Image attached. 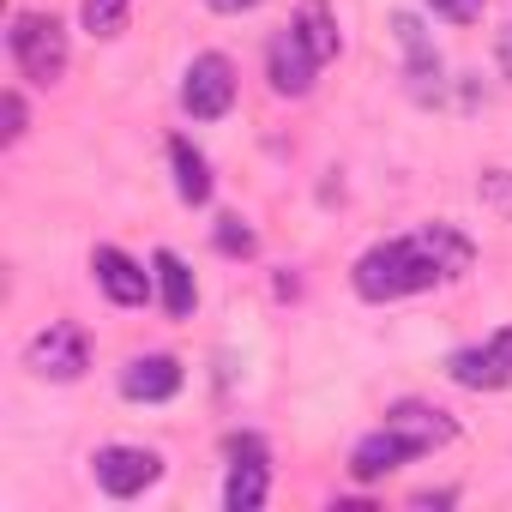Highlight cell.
I'll list each match as a JSON object with an SVG mask.
<instances>
[{
	"label": "cell",
	"mask_w": 512,
	"mask_h": 512,
	"mask_svg": "<svg viewBox=\"0 0 512 512\" xmlns=\"http://www.w3.org/2000/svg\"><path fill=\"white\" fill-rule=\"evenodd\" d=\"M470 272V241L452 229V223H428L416 235H398V241H380L356 260V296L362 302H398V296H416V290H434L446 278H464Z\"/></svg>",
	"instance_id": "1"
},
{
	"label": "cell",
	"mask_w": 512,
	"mask_h": 512,
	"mask_svg": "<svg viewBox=\"0 0 512 512\" xmlns=\"http://www.w3.org/2000/svg\"><path fill=\"white\" fill-rule=\"evenodd\" d=\"M7 43H13V61H19V73H25L31 85H55V79L67 73V31H61V19L19 13Z\"/></svg>",
	"instance_id": "2"
},
{
	"label": "cell",
	"mask_w": 512,
	"mask_h": 512,
	"mask_svg": "<svg viewBox=\"0 0 512 512\" xmlns=\"http://www.w3.org/2000/svg\"><path fill=\"white\" fill-rule=\"evenodd\" d=\"M266 446L260 434H229V482H223V506L229 512H260L266 506Z\"/></svg>",
	"instance_id": "3"
},
{
	"label": "cell",
	"mask_w": 512,
	"mask_h": 512,
	"mask_svg": "<svg viewBox=\"0 0 512 512\" xmlns=\"http://www.w3.org/2000/svg\"><path fill=\"white\" fill-rule=\"evenodd\" d=\"M229 103H235V67H229V55H199L187 67L181 109L193 121H217V115H229Z\"/></svg>",
	"instance_id": "4"
},
{
	"label": "cell",
	"mask_w": 512,
	"mask_h": 512,
	"mask_svg": "<svg viewBox=\"0 0 512 512\" xmlns=\"http://www.w3.org/2000/svg\"><path fill=\"white\" fill-rule=\"evenodd\" d=\"M320 67H326V61L302 43L296 25H284V31L272 37V49H266V73H272V91H278V97H308V85H314Z\"/></svg>",
	"instance_id": "5"
},
{
	"label": "cell",
	"mask_w": 512,
	"mask_h": 512,
	"mask_svg": "<svg viewBox=\"0 0 512 512\" xmlns=\"http://www.w3.org/2000/svg\"><path fill=\"white\" fill-rule=\"evenodd\" d=\"M31 368L43 374V380H79L85 368H91V344H85V332L79 326H49V332H37L31 338Z\"/></svg>",
	"instance_id": "6"
},
{
	"label": "cell",
	"mask_w": 512,
	"mask_h": 512,
	"mask_svg": "<svg viewBox=\"0 0 512 512\" xmlns=\"http://www.w3.org/2000/svg\"><path fill=\"white\" fill-rule=\"evenodd\" d=\"M157 470H163V458H157L151 446H103V452H97V482H103V494H115V500H133L139 488H151Z\"/></svg>",
	"instance_id": "7"
},
{
	"label": "cell",
	"mask_w": 512,
	"mask_h": 512,
	"mask_svg": "<svg viewBox=\"0 0 512 512\" xmlns=\"http://www.w3.org/2000/svg\"><path fill=\"white\" fill-rule=\"evenodd\" d=\"M91 272H97V284H103V296H109L115 308L151 302V272H145L139 260H127L121 247H97V253H91Z\"/></svg>",
	"instance_id": "8"
},
{
	"label": "cell",
	"mask_w": 512,
	"mask_h": 512,
	"mask_svg": "<svg viewBox=\"0 0 512 512\" xmlns=\"http://www.w3.org/2000/svg\"><path fill=\"white\" fill-rule=\"evenodd\" d=\"M416 458V446L392 428V422H380L368 440H356V452H350V476L356 482H380V476H392L398 464H410Z\"/></svg>",
	"instance_id": "9"
},
{
	"label": "cell",
	"mask_w": 512,
	"mask_h": 512,
	"mask_svg": "<svg viewBox=\"0 0 512 512\" xmlns=\"http://www.w3.org/2000/svg\"><path fill=\"white\" fill-rule=\"evenodd\" d=\"M121 392L133 398V404H163V398H175L181 392V362L175 356H133L127 368H121Z\"/></svg>",
	"instance_id": "10"
},
{
	"label": "cell",
	"mask_w": 512,
	"mask_h": 512,
	"mask_svg": "<svg viewBox=\"0 0 512 512\" xmlns=\"http://www.w3.org/2000/svg\"><path fill=\"white\" fill-rule=\"evenodd\" d=\"M386 422H392V428L416 446V458H422V452H434V446H446V440L458 434V422H452L446 410L416 404V398H410V404H392V410H386Z\"/></svg>",
	"instance_id": "11"
},
{
	"label": "cell",
	"mask_w": 512,
	"mask_h": 512,
	"mask_svg": "<svg viewBox=\"0 0 512 512\" xmlns=\"http://www.w3.org/2000/svg\"><path fill=\"white\" fill-rule=\"evenodd\" d=\"M151 266H157V284H163V308H169V320H187V314L199 308V284H193V272L181 266V253L163 247Z\"/></svg>",
	"instance_id": "12"
},
{
	"label": "cell",
	"mask_w": 512,
	"mask_h": 512,
	"mask_svg": "<svg viewBox=\"0 0 512 512\" xmlns=\"http://www.w3.org/2000/svg\"><path fill=\"white\" fill-rule=\"evenodd\" d=\"M169 163H175V193L187 205H205L211 199V163L187 145V139H169Z\"/></svg>",
	"instance_id": "13"
},
{
	"label": "cell",
	"mask_w": 512,
	"mask_h": 512,
	"mask_svg": "<svg viewBox=\"0 0 512 512\" xmlns=\"http://www.w3.org/2000/svg\"><path fill=\"white\" fill-rule=\"evenodd\" d=\"M446 368H452V380H458V386H470V392H500V386L512 380V374L494 362V350H488V344H482V350H452V362H446Z\"/></svg>",
	"instance_id": "14"
},
{
	"label": "cell",
	"mask_w": 512,
	"mask_h": 512,
	"mask_svg": "<svg viewBox=\"0 0 512 512\" xmlns=\"http://www.w3.org/2000/svg\"><path fill=\"white\" fill-rule=\"evenodd\" d=\"M296 31H302V43H308L320 61L338 55V19H332L326 0H302V7H296Z\"/></svg>",
	"instance_id": "15"
},
{
	"label": "cell",
	"mask_w": 512,
	"mask_h": 512,
	"mask_svg": "<svg viewBox=\"0 0 512 512\" xmlns=\"http://www.w3.org/2000/svg\"><path fill=\"white\" fill-rule=\"evenodd\" d=\"M392 31H398V43L410 49V79H416V85H422V79H434V73H440V55H434V43H428L422 19H416V13H398V19H392Z\"/></svg>",
	"instance_id": "16"
},
{
	"label": "cell",
	"mask_w": 512,
	"mask_h": 512,
	"mask_svg": "<svg viewBox=\"0 0 512 512\" xmlns=\"http://www.w3.org/2000/svg\"><path fill=\"white\" fill-rule=\"evenodd\" d=\"M85 31L91 37H121L127 31V0H85Z\"/></svg>",
	"instance_id": "17"
},
{
	"label": "cell",
	"mask_w": 512,
	"mask_h": 512,
	"mask_svg": "<svg viewBox=\"0 0 512 512\" xmlns=\"http://www.w3.org/2000/svg\"><path fill=\"white\" fill-rule=\"evenodd\" d=\"M217 247H223V253H241V260H247V253H253V229H247L241 217H217Z\"/></svg>",
	"instance_id": "18"
},
{
	"label": "cell",
	"mask_w": 512,
	"mask_h": 512,
	"mask_svg": "<svg viewBox=\"0 0 512 512\" xmlns=\"http://www.w3.org/2000/svg\"><path fill=\"white\" fill-rule=\"evenodd\" d=\"M428 7H434L440 19H452V25H470V19H482V0H428Z\"/></svg>",
	"instance_id": "19"
},
{
	"label": "cell",
	"mask_w": 512,
	"mask_h": 512,
	"mask_svg": "<svg viewBox=\"0 0 512 512\" xmlns=\"http://www.w3.org/2000/svg\"><path fill=\"white\" fill-rule=\"evenodd\" d=\"M0 115H7V139H19V133H25V103H19V91H7Z\"/></svg>",
	"instance_id": "20"
},
{
	"label": "cell",
	"mask_w": 512,
	"mask_h": 512,
	"mask_svg": "<svg viewBox=\"0 0 512 512\" xmlns=\"http://www.w3.org/2000/svg\"><path fill=\"white\" fill-rule=\"evenodd\" d=\"M488 350H494V362H500V368L512 374V326H500V332L488 338Z\"/></svg>",
	"instance_id": "21"
},
{
	"label": "cell",
	"mask_w": 512,
	"mask_h": 512,
	"mask_svg": "<svg viewBox=\"0 0 512 512\" xmlns=\"http://www.w3.org/2000/svg\"><path fill=\"white\" fill-rule=\"evenodd\" d=\"M211 7H217V13H253L260 0H211Z\"/></svg>",
	"instance_id": "22"
}]
</instances>
